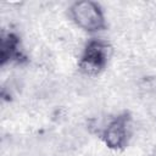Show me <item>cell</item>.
Masks as SVG:
<instances>
[{
	"label": "cell",
	"mask_w": 156,
	"mask_h": 156,
	"mask_svg": "<svg viewBox=\"0 0 156 156\" xmlns=\"http://www.w3.org/2000/svg\"><path fill=\"white\" fill-rule=\"evenodd\" d=\"M72 17L74 22L85 30H99L104 27V16L100 7L91 1H80L73 5Z\"/></svg>",
	"instance_id": "1"
},
{
	"label": "cell",
	"mask_w": 156,
	"mask_h": 156,
	"mask_svg": "<svg viewBox=\"0 0 156 156\" xmlns=\"http://www.w3.org/2000/svg\"><path fill=\"white\" fill-rule=\"evenodd\" d=\"M106 61V46L101 43L93 41L87 46L83 56V65L89 71L100 69Z\"/></svg>",
	"instance_id": "2"
},
{
	"label": "cell",
	"mask_w": 156,
	"mask_h": 156,
	"mask_svg": "<svg viewBox=\"0 0 156 156\" xmlns=\"http://www.w3.org/2000/svg\"><path fill=\"white\" fill-rule=\"evenodd\" d=\"M127 138V130H126V124L124 121L118 119L111 123L105 133V139L108 146L111 147H119L124 144Z\"/></svg>",
	"instance_id": "3"
}]
</instances>
